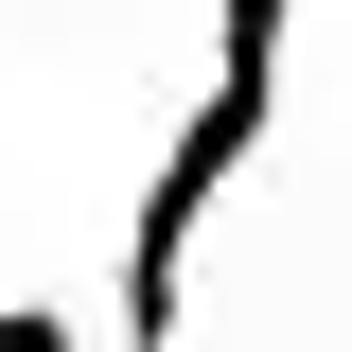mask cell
I'll return each instance as SVG.
<instances>
[{
    "label": "cell",
    "instance_id": "cell-2",
    "mask_svg": "<svg viewBox=\"0 0 352 352\" xmlns=\"http://www.w3.org/2000/svg\"><path fill=\"white\" fill-rule=\"evenodd\" d=\"M0 352H88V335H71L53 300H0Z\"/></svg>",
    "mask_w": 352,
    "mask_h": 352
},
{
    "label": "cell",
    "instance_id": "cell-1",
    "mask_svg": "<svg viewBox=\"0 0 352 352\" xmlns=\"http://www.w3.org/2000/svg\"><path fill=\"white\" fill-rule=\"evenodd\" d=\"M282 36H300V0H212V71H194V106L159 124V159H141V212H124L106 352H176L194 229L229 212V176H247V159H264V124H282Z\"/></svg>",
    "mask_w": 352,
    "mask_h": 352
}]
</instances>
